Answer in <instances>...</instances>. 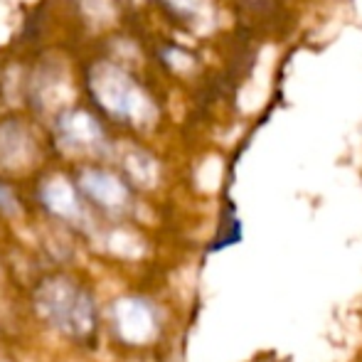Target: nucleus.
Segmentation results:
<instances>
[{"mask_svg":"<svg viewBox=\"0 0 362 362\" xmlns=\"http://www.w3.org/2000/svg\"><path fill=\"white\" fill-rule=\"evenodd\" d=\"M35 313L42 323L74 343H86L96 335L94 293L67 274L42 276L33 288Z\"/></svg>","mask_w":362,"mask_h":362,"instance_id":"obj_1","label":"nucleus"},{"mask_svg":"<svg viewBox=\"0 0 362 362\" xmlns=\"http://www.w3.org/2000/svg\"><path fill=\"white\" fill-rule=\"evenodd\" d=\"M111 330L126 345H148L158 335V315L148 300L126 296L111 305Z\"/></svg>","mask_w":362,"mask_h":362,"instance_id":"obj_2","label":"nucleus"},{"mask_svg":"<svg viewBox=\"0 0 362 362\" xmlns=\"http://www.w3.org/2000/svg\"><path fill=\"white\" fill-rule=\"evenodd\" d=\"M76 187L91 205L99 207L101 212H109V215H121L131 205V190L121 177H116L109 170H99V168L81 170Z\"/></svg>","mask_w":362,"mask_h":362,"instance_id":"obj_3","label":"nucleus"},{"mask_svg":"<svg viewBox=\"0 0 362 362\" xmlns=\"http://www.w3.org/2000/svg\"><path fill=\"white\" fill-rule=\"evenodd\" d=\"M40 200H42L45 210L49 215L64 219L69 224H81L84 222V202L76 187L69 185L62 177H52L40 187Z\"/></svg>","mask_w":362,"mask_h":362,"instance_id":"obj_4","label":"nucleus"},{"mask_svg":"<svg viewBox=\"0 0 362 362\" xmlns=\"http://www.w3.org/2000/svg\"><path fill=\"white\" fill-rule=\"evenodd\" d=\"M177 18H185L187 23H200L210 18V5L207 0H163Z\"/></svg>","mask_w":362,"mask_h":362,"instance_id":"obj_5","label":"nucleus"},{"mask_svg":"<svg viewBox=\"0 0 362 362\" xmlns=\"http://www.w3.org/2000/svg\"><path fill=\"white\" fill-rule=\"evenodd\" d=\"M20 212V202L15 197V192L10 190L8 182L0 180V215H18Z\"/></svg>","mask_w":362,"mask_h":362,"instance_id":"obj_6","label":"nucleus"},{"mask_svg":"<svg viewBox=\"0 0 362 362\" xmlns=\"http://www.w3.org/2000/svg\"><path fill=\"white\" fill-rule=\"evenodd\" d=\"M0 362H10V358H5V355L0 353Z\"/></svg>","mask_w":362,"mask_h":362,"instance_id":"obj_7","label":"nucleus"}]
</instances>
